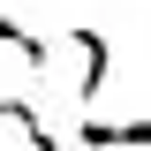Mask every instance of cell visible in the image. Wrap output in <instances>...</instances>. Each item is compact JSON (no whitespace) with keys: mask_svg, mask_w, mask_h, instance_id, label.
I'll return each instance as SVG.
<instances>
[{"mask_svg":"<svg viewBox=\"0 0 151 151\" xmlns=\"http://www.w3.org/2000/svg\"><path fill=\"white\" fill-rule=\"evenodd\" d=\"M76 151H151V121H76Z\"/></svg>","mask_w":151,"mask_h":151,"instance_id":"obj_2","label":"cell"},{"mask_svg":"<svg viewBox=\"0 0 151 151\" xmlns=\"http://www.w3.org/2000/svg\"><path fill=\"white\" fill-rule=\"evenodd\" d=\"M68 45L83 53V83H76V98H83V106H98V91H106V76H113V45H106V30L76 23V30H68Z\"/></svg>","mask_w":151,"mask_h":151,"instance_id":"obj_1","label":"cell"},{"mask_svg":"<svg viewBox=\"0 0 151 151\" xmlns=\"http://www.w3.org/2000/svg\"><path fill=\"white\" fill-rule=\"evenodd\" d=\"M0 45H15V53L30 60V68H45V38H30V30H23L15 15H0Z\"/></svg>","mask_w":151,"mask_h":151,"instance_id":"obj_4","label":"cell"},{"mask_svg":"<svg viewBox=\"0 0 151 151\" xmlns=\"http://www.w3.org/2000/svg\"><path fill=\"white\" fill-rule=\"evenodd\" d=\"M0 121H15L23 136H30V151H60V136L38 121V106H23V98H0Z\"/></svg>","mask_w":151,"mask_h":151,"instance_id":"obj_3","label":"cell"}]
</instances>
